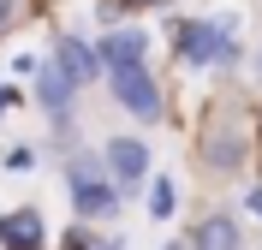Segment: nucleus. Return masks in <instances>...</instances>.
<instances>
[{
    "label": "nucleus",
    "instance_id": "obj_1",
    "mask_svg": "<svg viewBox=\"0 0 262 250\" xmlns=\"http://www.w3.org/2000/svg\"><path fill=\"white\" fill-rule=\"evenodd\" d=\"M66 191L78 202V215H90V220H101V215L119 209V185H114V173H107L101 155H72V161H66Z\"/></svg>",
    "mask_w": 262,
    "mask_h": 250
},
{
    "label": "nucleus",
    "instance_id": "obj_2",
    "mask_svg": "<svg viewBox=\"0 0 262 250\" xmlns=\"http://www.w3.org/2000/svg\"><path fill=\"white\" fill-rule=\"evenodd\" d=\"M107 83H114V101L125 107V113H137L149 125V119H161V83L149 78L143 66H125V72H107Z\"/></svg>",
    "mask_w": 262,
    "mask_h": 250
},
{
    "label": "nucleus",
    "instance_id": "obj_3",
    "mask_svg": "<svg viewBox=\"0 0 262 250\" xmlns=\"http://www.w3.org/2000/svg\"><path fill=\"white\" fill-rule=\"evenodd\" d=\"M179 60H191V66H221V60H238V48H232V36L221 30V24H185L179 30Z\"/></svg>",
    "mask_w": 262,
    "mask_h": 250
},
{
    "label": "nucleus",
    "instance_id": "obj_4",
    "mask_svg": "<svg viewBox=\"0 0 262 250\" xmlns=\"http://www.w3.org/2000/svg\"><path fill=\"white\" fill-rule=\"evenodd\" d=\"M101 161H107L114 185H143L149 179V143L143 137H114V143L101 149Z\"/></svg>",
    "mask_w": 262,
    "mask_h": 250
},
{
    "label": "nucleus",
    "instance_id": "obj_5",
    "mask_svg": "<svg viewBox=\"0 0 262 250\" xmlns=\"http://www.w3.org/2000/svg\"><path fill=\"white\" fill-rule=\"evenodd\" d=\"M101 66L107 72H125V66H143V54H149V36L143 30H114V36H101Z\"/></svg>",
    "mask_w": 262,
    "mask_h": 250
},
{
    "label": "nucleus",
    "instance_id": "obj_6",
    "mask_svg": "<svg viewBox=\"0 0 262 250\" xmlns=\"http://www.w3.org/2000/svg\"><path fill=\"white\" fill-rule=\"evenodd\" d=\"M54 66H60L72 83H90L96 72H107V66H101V54L90 48V42H78V36H66L60 48H54Z\"/></svg>",
    "mask_w": 262,
    "mask_h": 250
},
{
    "label": "nucleus",
    "instance_id": "obj_7",
    "mask_svg": "<svg viewBox=\"0 0 262 250\" xmlns=\"http://www.w3.org/2000/svg\"><path fill=\"white\" fill-rule=\"evenodd\" d=\"M191 250H245V233H238L232 215H209V220H196Z\"/></svg>",
    "mask_w": 262,
    "mask_h": 250
},
{
    "label": "nucleus",
    "instance_id": "obj_8",
    "mask_svg": "<svg viewBox=\"0 0 262 250\" xmlns=\"http://www.w3.org/2000/svg\"><path fill=\"white\" fill-rule=\"evenodd\" d=\"M72 89H78V83H72V78L48 60V66H42V78H36V101H42L48 113H66V107H72Z\"/></svg>",
    "mask_w": 262,
    "mask_h": 250
},
{
    "label": "nucleus",
    "instance_id": "obj_9",
    "mask_svg": "<svg viewBox=\"0 0 262 250\" xmlns=\"http://www.w3.org/2000/svg\"><path fill=\"white\" fill-rule=\"evenodd\" d=\"M6 238H12L18 250H36L42 244V215H36V209H18V215L6 220Z\"/></svg>",
    "mask_w": 262,
    "mask_h": 250
},
{
    "label": "nucleus",
    "instance_id": "obj_10",
    "mask_svg": "<svg viewBox=\"0 0 262 250\" xmlns=\"http://www.w3.org/2000/svg\"><path fill=\"white\" fill-rule=\"evenodd\" d=\"M203 155H209V167H238V161H245V143H238V137H227V131H214Z\"/></svg>",
    "mask_w": 262,
    "mask_h": 250
},
{
    "label": "nucleus",
    "instance_id": "obj_11",
    "mask_svg": "<svg viewBox=\"0 0 262 250\" xmlns=\"http://www.w3.org/2000/svg\"><path fill=\"white\" fill-rule=\"evenodd\" d=\"M149 215H155V220L173 215V179H155V191H149Z\"/></svg>",
    "mask_w": 262,
    "mask_h": 250
},
{
    "label": "nucleus",
    "instance_id": "obj_12",
    "mask_svg": "<svg viewBox=\"0 0 262 250\" xmlns=\"http://www.w3.org/2000/svg\"><path fill=\"white\" fill-rule=\"evenodd\" d=\"M6 18H12V0H0V24H6Z\"/></svg>",
    "mask_w": 262,
    "mask_h": 250
},
{
    "label": "nucleus",
    "instance_id": "obj_13",
    "mask_svg": "<svg viewBox=\"0 0 262 250\" xmlns=\"http://www.w3.org/2000/svg\"><path fill=\"white\" fill-rule=\"evenodd\" d=\"M250 202H256V215H262V191H256V197H250Z\"/></svg>",
    "mask_w": 262,
    "mask_h": 250
},
{
    "label": "nucleus",
    "instance_id": "obj_14",
    "mask_svg": "<svg viewBox=\"0 0 262 250\" xmlns=\"http://www.w3.org/2000/svg\"><path fill=\"white\" fill-rule=\"evenodd\" d=\"M0 107H6V89H0Z\"/></svg>",
    "mask_w": 262,
    "mask_h": 250
}]
</instances>
